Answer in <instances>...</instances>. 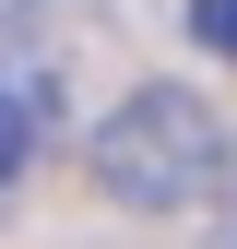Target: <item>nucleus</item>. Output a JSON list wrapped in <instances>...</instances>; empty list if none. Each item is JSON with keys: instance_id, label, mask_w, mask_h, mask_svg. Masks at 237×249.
Segmentation results:
<instances>
[{"instance_id": "obj_2", "label": "nucleus", "mask_w": 237, "mask_h": 249, "mask_svg": "<svg viewBox=\"0 0 237 249\" xmlns=\"http://www.w3.org/2000/svg\"><path fill=\"white\" fill-rule=\"evenodd\" d=\"M36 131H48V83H0V190H12V178H24V154H36Z\"/></svg>"}, {"instance_id": "obj_1", "label": "nucleus", "mask_w": 237, "mask_h": 249, "mask_svg": "<svg viewBox=\"0 0 237 249\" xmlns=\"http://www.w3.org/2000/svg\"><path fill=\"white\" fill-rule=\"evenodd\" d=\"M95 190L131 202V213H190L202 190L225 178V119L202 95H178V83H142V95H118L95 119Z\"/></svg>"}, {"instance_id": "obj_3", "label": "nucleus", "mask_w": 237, "mask_h": 249, "mask_svg": "<svg viewBox=\"0 0 237 249\" xmlns=\"http://www.w3.org/2000/svg\"><path fill=\"white\" fill-rule=\"evenodd\" d=\"M190 24H202V48H225V59H237V0H190Z\"/></svg>"}]
</instances>
